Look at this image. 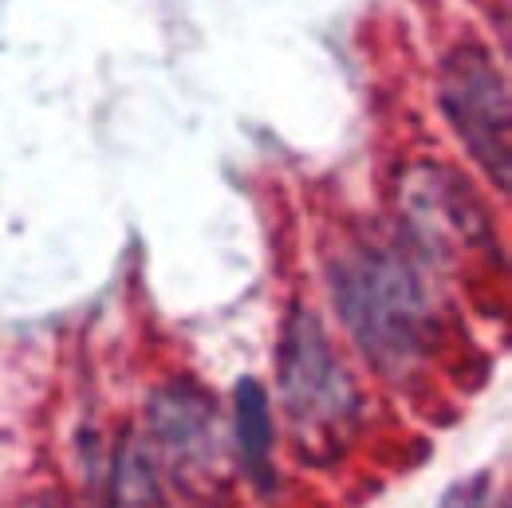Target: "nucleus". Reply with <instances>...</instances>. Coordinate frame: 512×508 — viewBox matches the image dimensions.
<instances>
[{"label": "nucleus", "mask_w": 512, "mask_h": 508, "mask_svg": "<svg viewBox=\"0 0 512 508\" xmlns=\"http://www.w3.org/2000/svg\"><path fill=\"white\" fill-rule=\"evenodd\" d=\"M489 501V477H473L465 485H453L438 508H485Z\"/></svg>", "instance_id": "obj_7"}, {"label": "nucleus", "mask_w": 512, "mask_h": 508, "mask_svg": "<svg viewBox=\"0 0 512 508\" xmlns=\"http://www.w3.org/2000/svg\"><path fill=\"white\" fill-rule=\"evenodd\" d=\"M150 434L182 485L221 477V422L213 398L193 382H170L150 398Z\"/></svg>", "instance_id": "obj_4"}, {"label": "nucleus", "mask_w": 512, "mask_h": 508, "mask_svg": "<svg viewBox=\"0 0 512 508\" xmlns=\"http://www.w3.org/2000/svg\"><path fill=\"white\" fill-rule=\"evenodd\" d=\"M111 508H166L162 485L154 477L150 453L138 438H123L111 469Z\"/></svg>", "instance_id": "obj_6"}, {"label": "nucleus", "mask_w": 512, "mask_h": 508, "mask_svg": "<svg viewBox=\"0 0 512 508\" xmlns=\"http://www.w3.org/2000/svg\"><path fill=\"white\" fill-rule=\"evenodd\" d=\"M331 300L359 351L386 375L422 363L438 339L422 276L386 245H351L331 260Z\"/></svg>", "instance_id": "obj_1"}, {"label": "nucleus", "mask_w": 512, "mask_h": 508, "mask_svg": "<svg viewBox=\"0 0 512 508\" xmlns=\"http://www.w3.org/2000/svg\"><path fill=\"white\" fill-rule=\"evenodd\" d=\"M280 398L300 445L343 442L359 418V390L308 308L292 312L280 339Z\"/></svg>", "instance_id": "obj_2"}, {"label": "nucleus", "mask_w": 512, "mask_h": 508, "mask_svg": "<svg viewBox=\"0 0 512 508\" xmlns=\"http://www.w3.org/2000/svg\"><path fill=\"white\" fill-rule=\"evenodd\" d=\"M233 434H237V457L260 493H272L276 469H272V410L268 394L256 379H241L233 390Z\"/></svg>", "instance_id": "obj_5"}, {"label": "nucleus", "mask_w": 512, "mask_h": 508, "mask_svg": "<svg viewBox=\"0 0 512 508\" xmlns=\"http://www.w3.org/2000/svg\"><path fill=\"white\" fill-rule=\"evenodd\" d=\"M442 107L473 162L509 190V91L489 52L457 48L442 71Z\"/></svg>", "instance_id": "obj_3"}]
</instances>
